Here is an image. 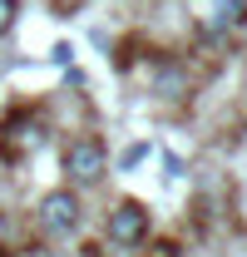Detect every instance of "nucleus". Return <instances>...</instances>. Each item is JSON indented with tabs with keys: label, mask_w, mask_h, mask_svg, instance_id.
Instances as JSON below:
<instances>
[{
	"label": "nucleus",
	"mask_w": 247,
	"mask_h": 257,
	"mask_svg": "<svg viewBox=\"0 0 247 257\" xmlns=\"http://www.w3.org/2000/svg\"><path fill=\"white\" fill-rule=\"evenodd\" d=\"M60 168H64V183L69 188H94L104 173H109V149L99 134H74L60 154Z\"/></svg>",
	"instance_id": "obj_1"
},
{
	"label": "nucleus",
	"mask_w": 247,
	"mask_h": 257,
	"mask_svg": "<svg viewBox=\"0 0 247 257\" xmlns=\"http://www.w3.org/2000/svg\"><path fill=\"white\" fill-rule=\"evenodd\" d=\"M45 134H50V128H45V114H40V109H25V104L10 109V114L0 119V163H25L35 149L45 144Z\"/></svg>",
	"instance_id": "obj_2"
},
{
	"label": "nucleus",
	"mask_w": 247,
	"mask_h": 257,
	"mask_svg": "<svg viewBox=\"0 0 247 257\" xmlns=\"http://www.w3.org/2000/svg\"><path fill=\"white\" fill-rule=\"evenodd\" d=\"M149 232H154V218H149V208L134 203V198H119V203L104 213V237H109L114 247H144Z\"/></svg>",
	"instance_id": "obj_3"
},
{
	"label": "nucleus",
	"mask_w": 247,
	"mask_h": 257,
	"mask_svg": "<svg viewBox=\"0 0 247 257\" xmlns=\"http://www.w3.org/2000/svg\"><path fill=\"white\" fill-rule=\"evenodd\" d=\"M35 223L45 237H69L74 227H79V198L69 188H55L40 198V213H35Z\"/></svg>",
	"instance_id": "obj_4"
},
{
	"label": "nucleus",
	"mask_w": 247,
	"mask_h": 257,
	"mask_svg": "<svg viewBox=\"0 0 247 257\" xmlns=\"http://www.w3.org/2000/svg\"><path fill=\"white\" fill-rule=\"evenodd\" d=\"M154 94L158 99H183V94H193V74H188L183 60H163L154 69Z\"/></svg>",
	"instance_id": "obj_5"
},
{
	"label": "nucleus",
	"mask_w": 247,
	"mask_h": 257,
	"mask_svg": "<svg viewBox=\"0 0 247 257\" xmlns=\"http://www.w3.org/2000/svg\"><path fill=\"white\" fill-rule=\"evenodd\" d=\"M213 30H247V0H213Z\"/></svg>",
	"instance_id": "obj_6"
},
{
	"label": "nucleus",
	"mask_w": 247,
	"mask_h": 257,
	"mask_svg": "<svg viewBox=\"0 0 247 257\" xmlns=\"http://www.w3.org/2000/svg\"><path fill=\"white\" fill-rule=\"evenodd\" d=\"M144 257H178V242L158 237V242H149V252H144Z\"/></svg>",
	"instance_id": "obj_7"
},
{
	"label": "nucleus",
	"mask_w": 247,
	"mask_h": 257,
	"mask_svg": "<svg viewBox=\"0 0 247 257\" xmlns=\"http://www.w3.org/2000/svg\"><path fill=\"white\" fill-rule=\"evenodd\" d=\"M15 10H20V0H0V35L15 25Z\"/></svg>",
	"instance_id": "obj_8"
},
{
	"label": "nucleus",
	"mask_w": 247,
	"mask_h": 257,
	"mask_svg": "<svg viewBox=\"0 0 247 257\" xmlns=\"http://www.w3.org/2000/svg\"><path fill=\"white\" fill-rule=\"evenodd\" d=\"M0 232H5V218H0Z\"/></svg>",
	"instance_id": "obj_9"
}]
</instances>
